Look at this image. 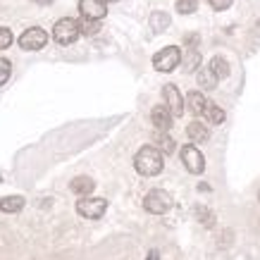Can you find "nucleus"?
<instances>
[{"instance_id": "nucleus-4", "label": "nucleus", "mask_w": 260, "mask_h": 260, "mask_svg": "<svg viewBox=\"0 0 260 260\" xmlns=\"http://www.w3.org/2000/svg\"><path fill=\"white\" fill-rule=\"evenodd\" d=\"M181 62V50L177 46H167L153 57V67L158 72H172L174 67H179Z\"/></svg>"}, {"instance_id": "nucleus-29", "label": "nucleus", "mask_w": 260, "mask_h": 260, "mask_svg": "<svg viewBox=\"0 0 260 260\" xmlns=\"http://www.w3.org/2000/svg\"><path fill=\"white\" fill-rule=\"evenodd\" d=\"M103 3H117V0H103Z\"/></svg>"}, {"instance_id": "nucleus-11", "label": "nucleus", "mask_w": 260, "mask_h": 260, "mask_svg": "<svg viewBox=\"0 0 260 260\" xmlns=\"http://www.w3.org/2000/svg\"><path fill=\"white\" fill-rule=\"evenodd\" d=\"M201 117H205L210 124H222V122H224V110H222L220 105H215V103L208 101L203 112H201Z\"/></svg>"}, {"instance_id": "nucleus-5", "label": "nucleus", "mask_w": 260, "mask_h": 260, "mask_svg": "<svg viewBox=\"0 0 260 260\" xmlns=\"http://www.w3.org/2000/svg\"><path fill=\"white\" fill-rule=\"evenodd\" d=\"M105 210H108V201L105 198H81V201H77V213L81 215V217H86V220H98V217H103L105 215Z\"/></svg>"}, {"instance_id": "nucleus-26", "label": "nucleus", "mask_w": 260, "mask_h": 260, "mask_svg": "<svg viewBox=\"0 0 260 260\" xmlns=\"http://www.w3.org/2000/svg\"><path fill=\"white\" fill-rule=\"evenodd\" d=\"M196 41H198V36H196V34H189V36H186V46H189V48H193V46H196Z\"/></svg>"}, {"instance_id": "nucleus-20", "label": "nucleus", "mask_w": 260, "mask_h": 260, "mask_svg": "<svg viewBox=\"0 0 260 260\" xmlns=\"http://www.w3.org/2000/svg\"><path fill=\"white\" fill-rule=\"evenodd\" d=\"M155 148H158L160 153H172V150H174V141L165 134V132H160V134H155Z\"/></svg>"}, {"instance_id": "nucleus-18", "label": "nucleus", "mask_w": 260, "mask_h": 260, "mask_svg": "<svg viewBox=\"0 0 260 260\" xmlns=\"http://www.w3.org/2000/svg\"><path fill=\"white\" fill-rule=\"evenodd\" d=\"M101 31V19H86L81 17L79 22V34H86V36H93V34Z\"/></svg>"}, {"instance_id": "nucleus-10", "label": "nucleus", "mask_w": 260, "mask_h": 260, "mask_svg": "<svg viewBox=\"0 0 260 260\" xmlns=\"http://www.w3.org/2000/svg\"><path fill=\"white\" fill-rule=\"evenodd\" d=\"M150 119H153L158 132H167L172 126V112L167 110V105H155L153 112H150Z\"/></svg>"}, {"instance_id": "nucleus-12", "label": "nucleus", "mask_w": 260, "mask_h": 260, "mask_svg": "<svg viewBox=\"0 0 260 260\" xmlns=\"http://www.w3.org/2000/svg\"><path fill=\"white\" fill-rule=\"evenodd\" d=\"M186 134H189V139L193 143H205L208 139H210V132H208V126L201 124V122H191L189 126H186Z\"/></svg>"}, {"instance_id": "nucleus-6", "label": "nucleus", "mask_w": 260, "mask_h": 260, "mask_svg": "<svg viewBox=\"0 0 260 260\" xmlns=\"http://www.w3.org/2000/svg\"><path fill=\"white\" fill-rule=\"evenodd\" d=\"M181 162L191 174H203L205 170V158L201 155V150L196 146H184L181 148Z\"/></svg>"}, {"instance_id": "nucleus-7", "label": "nucleus", "mask_w": 260, "mask_h": 260, "mask_svg": "<svg viewBox=\"0 0 260 260\" xmlns=\"http://www.w3.org/2000/svg\"><path fill=\"white\" fill-rule=\"evenodd\" d=\"M48 43V34L39 26H31V29H26V31L19 36V46L24 50H41V48Z\"/></svg>"}, {"instance_id": "nucleus-28", "label": "nucleus", "mask_w": 260, "mask_h": 260, "mask_svg": "<svg viewBox=\"0 0 260 260\" xmlns=\"http://www.w3.org/2000/svg\"><path fill=\"white\" fill-rule=\"evenodd\" d=\"M34 3H39V5H50L53 0H34Z\"/></svg>"}, {"instance_id": "nucleus-9", "label": "nucleus", "mask_w": 260, "mask_h": 260, "mask_svg": "<svg viewBox=\"0 0 260 260\" xmlns=\"http://www.w3.org/2000/svg\"><path fill=\"white\" fill-rule=\"evenodd\" d=\"M79 12L86 19H103L108 15V8L103 0H79Z\"/></svg>"}, {"instance_id": "nucleus-21", "label": "nucleus", "mask_w": 260, "mask_h": 260, "mask_svg": "<svg viewBox=\"0 0 260 260\" xmlns=\"http://www.w3.org/2000/svg\"><path fill=\"white\" fill-rule=\"evenodd\" d=\"M198 84H201V88H215L217 79H215V74L210 70H201L198 72Z\"/></svg>"}, {"instance_id": "nucleus-13", "label": "nucleus", "mask_w": 260, "mask_h": 260, "mask_svg": "<svg viewBox=\"0 0 260 260\" xmlns=\"http://www.w3.org/2000/svg\"><path fill=\"white\" fill-rule=\"evenodd\" d=\"M93 189H95V181L91 177H77V179L72 181V191L77 196H88Z\"/></svg>"}, {"instance_id": "nucleus-27", "label": "nucleus", "mask_w": 260, "mask_h": 260, "mask_svg": "<svg viewBox=\"0 0 260 260\" xmlns=\"http://www.w3.org/2000/svg\"><path fill=\"white\" fill-rule=\"evenodd\" d=\"M148 260H160V253L158 251H150L148 253Z\"/></svg>"}, {"instance_id": "nucleus-15", "label": "nucleus", "mask_w": 260, "mask_h": 260, "mask_svg": "<svg viewBox=\"0 0 260 260\" xmlns=\"http://www.w3.org/2000/svg\"><path fill=\"white\" fill-rule=\"evenodd\" d=\"M208 70L215 74V79H227V77H229V64H227V60H224V57H213Z\"/></svg>"}, {"instance_id": "nucleus-19", "label": "nucleus", "mask_w": 260, "mask_h": 260, "mask_svg": "<svg viewBox=\"0 0 260 260\" xmlns=\"http://www.w3.org/2000/svg\"><path fill=\"white\" fill-rule=\"evenodd\" d=\"M201 67V53H198L196 48H189V53L184 57V72H193Z\"/></svg>"}, {"instance_id": "nucleus-1", "label": "nucleus", "mask_w": 260, "mask_h": 260, "mask_svg": "<svg viewBox=\"0 0 260 260\" xmlns=\"http://www.w3.org/2000/svg\"><path fill=\"white\" fill-rule=\"evenodd\" d=\"M162 153H160L155 146H143L134 158V167L136 172L143 174V177H155V174L162 172Z\"/></svg>"}, {"instance_id": "nucleus-25", "label": "nucleus", "mask_w": 260, "mask_h": 260, "mask_svg": "<svg viewBox=\"0 0 260 260\" xmlns=\"http://www.w3.org/2000/svg\"><path fill=\"white\" fill-rule=\"evenodd\" d=\"M208 3L213 5V10H227L232 5V0H208Z\"/></svg>"}, {"instance_id": "nucleus-16", "label": "nucleus", "mask_w": 260, "mask_h": 260, "mask_svg": "<svg viewBox=\"0 0 260 260\" xmlns=\"http://www.w3.org/2000/svg\"><path fill=\"white\" fill-rule=\"evenodd\" d=\"M22 208H24L22 196H8L0 201V210H3V213H19Z\"/></svg>"}, {"instance_id": "nucleus-14", "label": "nucleus", "mask_w": 260, "mask_h": 260, "mask_svg": "<svg viewBox=\"0 0 260 260\" xmlns=\"http://www.w3.org/2000/svg\"><path fill=\"white\" fill-rule=\"evenodd\" d=\"M186 103H189V110L193 112V115H201L205 108V103H208V98H205L201 91H191V93L186 95Z\"/></svg>"}, {"instance_id": "nucleus-30", "label": "nucleus", "mask_w": 260, "mask_h": 260, "mask_svg": "<svg viewBox=\"0 0 260 260\" xmlns=\"http://www.w3.org/2000/svg\"><path fill=\"white\" fill-rule=\"evenodd\" d=\"M258 198H260V191H258Z\"/></svg>"}, {"instance_id": "nucleus-24", "label": "nucleus", "mask_w": 260, "mask_h": 260, "mask_svg": "<svg viewBox=\"0 0 260 260\" xmlns=\"http://www.w3.org/2000/svg\"><path fill=\"white\" fill-rule=\"evenodd\" d=\"M10 43H12V31L5 29V26H0V50L10 48Z\"/></svg>"}, {"instance_id": "nucleus-8", "label": "nucleus", "mask_w": 260, "mask_h": 260, "mask_svg": "<svg viewBox=\"0 0 260 260\" xmlns=\"http://www.w3.org/2000/svg\"><path fill=\"white\" fill-rule=\"evenodd\" d=\"M162 95H165L167 110L172 112V117H181V112H184V101H181L179 88L174 86V84H167V86L162 88Z\"/></svg>"}, {"instance_id": "nucleus-3", "label": "nucleus", "mask_w": 260, "mask_h": 260, "mask_svg": "<svg viewBox=\"0 0 260 260\" xmlns=\"http://www.w3.org/2000/svg\"><path fill=\"white\" fill-rule=\"evenodd\" d=\"M143 208L153 215H162L172 208V196L162 189H153L150 193H146V198H143Z\"/></svg>"}, {"instance_id": "nucleus-17", "label": "nucleus", "mask_w": 260, "mask_h": 260, "mask_svg": "<svg viewBox=\"0 0 260 260\" xmlns=\"http://www.w3.org/2000/svg\"><path fill=\"white\" fill-rule=\"evenodd\" d=\"M150 26H153L155 34L165 31L167 26H170V15H167V12H153V15H150Z\"/></svg>"}, {"instance_id": "nucleus-22", "label": "nucleus", "mask_w": 260, "mask_h": 260, "mask_svg": "<svg viewBox=\"0 0 260 260\" xmlns=\"http://www.w3.org/2000/svg\"><path fill=\"white\" fill-rule=\"evenodd\" d=\"M198 10V0H177V12L179 15H193Z\"/></svg>"}, {"instance_id": "nucleus-23", "label": "nucleus", "mask_w": 260, "mask_h": 260, "mask_svg": "<svg viewBox=\"0 0 260 260\" xmlns=\"http://www.w3.org/2000/svg\"><path fill=\"white\" fill-rule=\"evenodd\" d=\"M10 74H12V64H10V60L0 57V86L10 79Z\"/></svg>"}, {"instance_id": "nucleus-2", "label": "nucleus", "mask_w": 260, "mask_h": 260, "mask_svg": "<svg viewBox=\"0 0 260 260\" xmlns=\"http://www.w3.org/2000/svg\"><path fill=\"white\" fill-rule=\"evenodd\" d=\"M53 39L60 43V46H70L79 39V22L72 19V17H64L53 26Z\"/></svg>"}]
</instances>
